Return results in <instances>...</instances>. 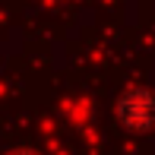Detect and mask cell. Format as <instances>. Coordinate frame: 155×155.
<instances>
[{
    "instance_id": "1",
    "label": "cell",
    "mask_w": 155,
    "mask_h": 155,
    "mask_svg": "<svg viewBox=\"0 0 155 155\" xmlns=\"http://www.w3.org/2000/svg\"><path fill=\"white\" fill-rule=\"evenodd\" d=\"M117 117L127 130H152L155 127V92L152 89H130L117 101Z\"/></svg>"
}]
</instances>
